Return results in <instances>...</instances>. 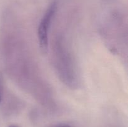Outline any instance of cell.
<instances>
[{
  "label": "cell",
  "instance_id": "7a4b0ae2",
  "mask_svg": "<svg viewBox=\"0 0 128 127\" xmlns=\"http://www.w3.org/2000/svg\"><path fill=\"white\" fill-rule=\"evenodd\" d=\"M53 127H71L70 125L66 124V123H61V124L56 125Z\"/></svg>",
  "mask_w": 128,
  "mask_h": 127
},
{
  "label": "cell",
  "instance_id": "277c9868",
  "mask_svg": "<svg viewBox=\"0 0 128 127\" xmlns=\"http://www.w3.org/2000/svg\"><path fill=\"white\" fill-rule=\"evenodd\" d=\"M1 95H0V102H1Z\"/></svg>",
  "mask_w": 128,
  "mask_h": 127
},
{
  "label": "cell",
  "instance_id": "6da1fadb",
  "mask_svg": "<svg viewBox=\"0 0 128 127\" xmlns=\"http://www.w3.org/2000/svg\"><path fill=\"white\" fill-rule=\"evenodd\" d=\"M57 8L58 4L56 1H54L47 9L39 24L38 29L39 44L41 51L44 53L48 51L49 31L51 27V22L57 11Z\"/></svg>",
  "mask_w": 128,
  "mask_h": 127
},
{
  "label": "cell",
  "instance_id": "3957f363",
  "mask_svg": "<svg viewBox=\"0 0 128 127\" xmlns=\"http://www.w3.org/2000/svg\"><path fill=\"white\" fill-rule=\"evenodd\" d=\"M10 127H16V126H14V125H11V126H10Z\"/></svg>",
  "mask_w": 128,
  "mask_h": 127
}]
</instances>
